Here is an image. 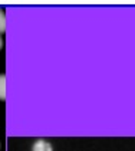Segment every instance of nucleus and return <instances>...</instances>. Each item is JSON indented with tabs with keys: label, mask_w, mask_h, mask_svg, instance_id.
<instances>
[{
	"label": "nucleus",
	"mask_w": 135,
	"mask_h": 151,
	"mask_svg": "<svg viewBox=\"0 0 135 151\" xmlns=\"http://www.w3.org/2000/svg\"><path fill=\"white\" fill-rule=\"evenodd\" d=\"M33 151H52V147H50L49 142H46L43 139H39V141L34 142Z\"/></svg>",
	"instance_id": "obj_1"
},
{
	"label": "nucleus",
	"mask_w": 135,
	"mask_h": 151,
	"mask_svg": "<svg viewBox=\"0 0 135 151\" xmlns=\"http://www.w3.org/2000/svg\"><path fill=\"white\" fill-rule=\"evenodd\" d=\"M6 30V14L0 9V33H3Z\"/></svg>",
	"instance_id": "obj_3"
},
{
	"label": "nucleus",
	"mask_w": 135,
	"mask_h": 151,
	"mask_svg": "<svg viewBox=\"0 0 135 151\" xmlns=\"http://www.w3.org/2000/svg\"><path fill=\"white\" fill-rule=\"evenodd\" d=\"M6 99V76L0 75V101Z\"/></svg>",
	"instance_id": "obj_2"
},
{
	"label": "nucleus",
	"mask_w": 135,
	"mask_h": 151,
	"mask_svg": "<svg viewBox=\"0 0 135 151\" xmlns=\"http://www.w3.org/2000/svg\"><path fill=\"white\" fill-rule=\"evenodd\" d=\"M1 47H3V39L0 37V49H1Z\"/></svg>",
	"instance_id": "obj_4"
}]
</instances>
